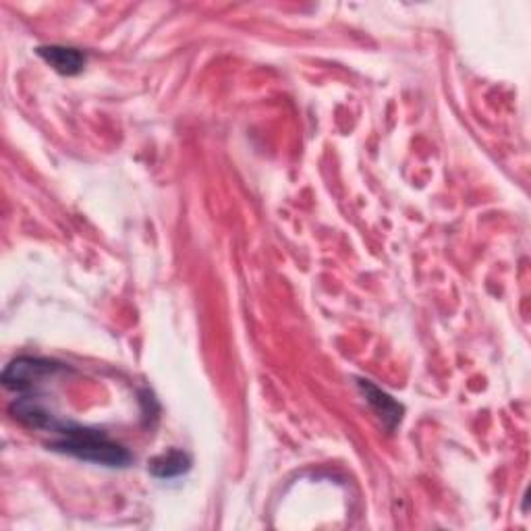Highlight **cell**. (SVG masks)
Wrapping results in <instances>:
<instances>
[{
  "mask_svg": "<svg viewBox=\"0 0 531 531\" xmlns=\"http://www.w3.org/2000/svg\"><path fill=\"white\" fill-rule=\"evenodd\" d=\"M191 469V457L181 449H171L154 457L148 465V471L158 480H175Z\"/></svg>",
  "mask_w": 531,
  "mask_h": 531,
  "instance_id": "cell-6",
  "label": "cell"
},
{
  "mask_svg": "<svg viewBox=\"0 0 531 531\" xmlns=\"http://www.w3.org/2000/svg\"><path fill=\"white\" fill-rule=\"evenodd\" d=\"M38 57L44 59L54 71L73 77L79 75L88 63L86 52L73 48V46H59V44H50V46H40L38 50Z\"/></svg>",
  "mask_w": 531,
  "mask_h": 531,
  "instance_id": "cell-4",
  "label": "cell"
},
{
  "mask_svg": "<svg viewBox=\"0 0 531 531\" xmlns=\"http://www.w3.org/2000/svg\"><path fill=\"white\" fill-rule=\"evenodd\" d=\"M357 386L361 390V395L366 397L368 405L382 419V424L388 430H395V426L401 422V417H403V405H399L393 397L386 395L384 390H380L378 386H374L368 380H357Z\"/></svg>",
  "mask_w": 531,
  "mask_h": 531,
  "instance_id": "cell-5",
  "label": "cell"
},
{
  "mask_svg": "<svg viewBox=\"0 0 531 531\" xmlns=\"http://www.w3.org/2000/svg\"><path fill=\"white\" fill-rule=\"evenodd\" d=\"M48 449L102 467L123 469L133 461V455L125 446L110 440L102 430L83 428L71 422H67L65 428L57 432V440H52Z\"/></svg>",
  "mask_w": 531,
  "mask_h": 531,
  "instance_id": "cell-1",
  "label": "cell"
},
{
  "mask_svg": "<svg viewBox=\"0 0 531 531\" xmlns=\"http://www.w3.org/2000/svg\"><path fill=\"white\" fill-rule=\"evenodd\" d=\"M9 411L19 424L32 428V430H46V432L57 434L67 424L65 419H61L57 413L48 407L44 397H40L36 393L21 395L17 401L11 403Z\"/></svg>",
  "mask_w": 531,
  "mask_h": 531,
  "instance_id": "cell-3",
  "label": "cell"
},
{
  "mask_svg": "<svg viewBox=\"0 0 531 531\" xmlns=\"http://www.w3.org/2000/svg\"><path fill=\"white\" fill-rule=\"evenodd\" d=\"M67 372L69 368L59 361L42 359V357H17L3 372V384L5 388L15 390L19 395L36 393L42 384Z\"/></svg>",
  "mask_w": 531,
  "mask_h": 531,
  "instance_id": "cell-2",
  "label": "cell"
}]
</instances>
